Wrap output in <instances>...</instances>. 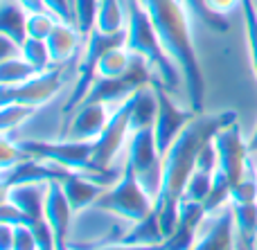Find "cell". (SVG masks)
I'll use <instances>...</instances> for the list:
<instances>
[{
  "mask_svg": "<svg viewBox=\"0 0 257 250\" xmlns=\"http://www.w3.org/2000/svg\"><path fill=\"white\" fill-rule=\"evenodd\" d=\"M208 212H205L203 203H192L181 201L178 203V221L174 232L165 239L163 250H190L196 241V234L201 230V223L205 221Z\"/></svg>",
  "mask_w": 257,
  "mask_h": 250,
  "instance_id": "14",
  "label": "cell"
},
{
  "mask_svg": "<svg viewBox=\"0 0 257 250\" xmlns=\"http://www.w3.org/2000/svg\"><path fill=\"white\" fill-rule=\"evenodd\" d=\"M14 248L12 250H39L36 234L30 225H14Z\"/></svg>",
  "mask_w": 257,
  "mask_h": 250,
  "instance_id": "36",
  "label": "cell"
},
{
  "mask_svg": "<svg viewBox=\"0 0 257 250\" xmlns=\"http://www.w3.org/2000/svg\"><path fill=\"white\" fill-rule=\"evenodd\" d=\"M126 48L133 54L142 57L156 70V77L163 81V86L169 93H176L181 88V81L185 84L178 66L169 59V54L163 50L160 39L156 34V27L151 23L147 9L140 0H126Z\"/></svg>",
  "mask_w": 257,
  "mask_h": 250,
  "instance_id": "3",
  "label": "cell"
},
{
  "mask_svg": "<svg viewBox=\"0 0 257 250\" xmlns=\"http://www.w3.org/2000/svg\"><path fill=\"white\" fill-rule=\"evenodd\" d=\"M230 203L232 205H248V203H257V178L248 176L241 180L239 185H235L230 192Z\"/></svg>",
  "mask_w": 257,
  "mask_h": 250,
  "instance_id": "34",
  "label": "cell"
},
{
  "mask_svg": "<svg viewBox=\"0 0 257 250\" xmlns=\"http://www.w3.org/2000/svg\"><path fill=\"white\" fill-rule=\"evenodd\" d=\"M230 192H232L230 180L226 178V174H223L221 169H217L214 180H212V189H210L208 198L203 201L205 212H208V214H212V212L221 210L223 205H228V203H230Z\"/></svg>",
  "mask_w": 257,
  "mask_h": 250,
  "instance_id": "28",
  "label": "cell"
},
{
  "mask_svg": "<svg viewBox=\"0 0 257 250\" xmlns=\"http://www.w3.org/2000/svg\"><path fill=\"white\" fill-rule=\"evenodd\" d=\"M95 30L115 34V32L126 30V7L122 0H99L97 12V25Z\"/></svg>",
  "mask_w": 257,
  "mask_h": 250,
  "instance_id": "23",
  "label": "cell"
},
{
  "mask_svg": "<svg viewBox=\"0 0 257 250\" xmlns=\"http://www.w3.org/2000/svg\"><path fill=\"white\" fill-rule=\"evenodd\" d=\"M39 75V70H36L34 66H32L27 59H18L12 57V59H5L3 66H0V84L3 86H18V84H25V81H30L32 77Z\"/></svg>",
  "mask_w": 257,
  "mask_h": 250,
  "instance_id": "26",
  "label": "cell"
},
{
  "mask_svg": "<svg viewBox=\"0 0 257 250\" xmlns=\"http://www.w3.org/2000/svg\"><path fill=\"white\" fill-rule=\"evenodd\" d=\"M97 205L102 210L111 212V214L120 216L124 221H142L145 216H149L156 210V198H151L145 192V187L140 185L138 176L133 174V169L126 165V169L122 171L120 180L115 183V187L106 189L102 196L97 198Z\"/></svg>",
  "mask_w": 257,
  "mask_h": 250,
  "instance_id": "4",
  "label": "cell"
},
{
  "mask_svg": "<svg viewBox=\"0 0 257 250\" xmlns=\"http://www.w3.org/2000/svg\"><path fill=\"white\" fill-rule=\"evenodd\" d=\"M156 90V97H158V117H156L154 124V133H156V144H158L160 156L165 158V153L169 151V147L174 144V140L181 135V131L185 129L187 124L192 122V117L196 115L194 111H185L181 108L176 102L172 99V93L163 86V81L156 77L151 81Z\"/></svg>",
  "mask_w": 257,
  "mask_h": 250,
  "instance_id": "9",
  "label": "cell"
},
{
  "mask_svg": "<svg viewBox=\"0 0 257 250\" xmlns=\"http://www.w3.org/2000/svg\"><path fill=\"white\" fill-rule=\"evenodd\" d=\"M136 54L126 45L111 48L97 63V77H124L131 70V63Z\"/></svg>",
  "mask_w": 257,
  "mask_h": 250,
  "instance_id": "24",
  "label": "cell"
},
{
  "mask_svg": "<svg viewBox=\"0 0 257 250\" xmlns=\"http://www.w3.org/2000/svg\"><path fill=\"white\" fill-rule=\"evenodd\" d=\"M237 122L235 111H221V113H201L194 115L192 122L181 131L169 151L163 158V185H160V194L156 198V210L160 216V225H163L165 237L174 232L178 221V203L183 198L185 185L190 176L196 169V160L199 153L223 126Z\"/></svg>",
  "mask_w": 257,
  "mask_h": 250,
  "instance_id": "1",
  "label": "cell"
},
{
  "mask_svg": "<svg viewBox=\"0 0 257 250\" xmlns=\"http://www.w3.org/2000/svg\"><path fill=\"white\" fill-rule=\"evenodd\" d=\"M72 205L68 201L63 185L59 180L48 183V194H45V219L54 232V241H68V230H70L72 219Z\"/></svg>",
  "mask_w": 257,
  "mask_h": 250,
  "instance_id": "16",
  "label": "cell"
},
{
  "mask_svg": "<svg viewBox=\"0 0 257 250\" xmlns=\"http://www.w3.org/2000/svg\"><path fill=\"white\" fill-rule=\"evenodd\" d=\"M178 3L185 7V12L190 14V18L194 23H201V25L210 27V30H214V32H228V27H230L228 18L212 12L205 0H178Z\"/></svg>",
  "mask_w": 257,
  "mask_h": 250,
  "instance_id": "25",
  "label": "cell"
},
{
  "mask_svg": "<svg viewBox=\"0 0 257 250\" xmlns=\"http://www.w3.org/2000/svg\"><path fill=\"white\" fill-rule=\"evenodd\" d=\"M14 225L0 221V250H12L14 248Z\"/></svg>",
  "mask_w": 257,
  "mask_h": 250,
  "instance_id": "38",
  "label": "cell"
},
{
  "mask_svg": "<svg viewBox=\"0 0 257 250\" xmlns=\"http://www.w3.org/2000/svg\"><path fill=\"white\" fill-rule=\"evenodd\" d=\"M72 3H75V0H70V5H72Z\"/></svg>",
  "mask_w": 257,
  "mask_h": 250,
  "instance_id": "42",
  "label": "cell"
},
{
  "mask_svg": "<svg viewBox=\"0 0 257 250\" xmlns=\"http://www.w3.org/2000/svg\"><path fill=\"white\" fill-rule=\"evenodd\" d=\"M45 194H48V183L14 185L5 189V201L14 203L32 219H45Z\"/></svg>",
  "mask_w": 257,
  "mask_h": 250,
  "instance_id": "18",
  "label": "cell"
},
{
  "mask_svg": "<svg viewBox=\"0 0 257 250\" xmlns=\"http://www.w3.org/2000/svg\"><path fill=\"white\" fill-rule=\"evenodd\" d=\"M34 111H36L34 106H25V104H7V106H3V111H0V126H3L5 135H7L14 126L21 124L23 120H27Z\"/></svg>",
  "mask_w": 257,
  "mask_h": 250,
  "instance_id": "33",
  "label": "cell"
},
{
  "mask_svg": "<svg viewBox=\"0 0 257 250\" xmlns=\"http://www.w3.org/2000/svg\"><path fill=\"white\" fill-rule=\"evenodd\" d=\"M27 16H30V12L21 7L16 0H7L3 5V12H0V32L18 48H23V43L30 39L27 36Z\"/></svg>",
  "mask_w": 257,
  "mask_h": 250,
  "instance_id": "20",
  "label": "cell"
},
{
  "mask_svg": "<svg viewBox=\"0 0 257 250\" xmlns=\"http://www.w3.org/2000/svg\"><path fill=\"white\" fill-rule=\"evenodd\" d=\"M75 171L63 165H57L52 160H41V158H25L16 162L14 167L3 169V187L9 189L14 185H30V183H52V180H63L72 176Z\"/></svg>",
  "mask_w": 257,
  "mask_h": 250,
  "instance_id": "12",
  "label": "cell"
},
{
  "mask_svg": "<svg viewBox=\"0 0 257 250\" xmlns=\"http://www.w3.org/2000/svg\"><path fill=\"white\" fill-rule=\"evenodd\" d=\"M214 174H217V171H214ZM214 174H210V171L194 169V174L190 176V180H187V185H185V192H183V198H181V201L203 203L205 198H208L210 189H212Z\"/></svg>",
  "mask_w": 257,
  "mask_h": 250,
  "instance_id": "29",
  "label": "cell"
},
{
  "mask_svg": "<svg viewBox=\"0 0 257 250\" xmlns=\"http://www.w3.org/2000/svg\"><path fill=\"white\" fill-rule=\"evenodd\" d=\"M190 250H235V212L230 203L205 216Z\"/></svg>",
  "mask_w": 257,
  "mask_h": 250,
  "instance_id": "13",
  "label": "cell"
},
{
  "mask_svg": "<svg viewBox=\"0 0 257 250\" xmlns=\"http://www.w3.org/2000/svg\"><path fill=\"white\" fill-rule=\"evenodd\" d=\"M165 239L167 237H165L163 225H160L158 210H154L149 216H145L142 221H136L133 228L128 230L120 241L128 243V246H163Z\"/></svg>",
  "mask_w": 257,
  "mask_h": 250,
  "instance_id": "22",
  "label": "cell"
},
{
  "mask_svg": "<svg viewBox=\"0 0 257 250\" xmlns=\"http://www.w3.org/2000/svg\"><path fill=\"white\" fill-rule=\"evenodd\" d=\"M21 7H25L30 14H36V12H50L48 7H45L43 0H16Z\"/></svg>",
  "mask_w": 257,
  "mask_h": 250,
  "instance_id": "40",
  "label": "cell"
},
{
  "mask_svg": "<svg viewBox=\"0 0 257 250\" xmlns=\"http://www.w3.org/2000/svg\"><path fill=\"white\" fill-rule=\"evenodd\" d=\"M205 3L212 12L221 14V16H228L235 9H241V0H205Z\"/></svg>",
  "mask_w": 257,
  "mask_h": 250,
  "instance_id": "37",
  "label": "cell"
},
{
  "mask_svg": "<svg viewBox=\"0 0 257 250\" xmlns=\"http://www.w3.org/2000/svg\"><path fill=\"white\" fill-rule=\"evenodd\" d=\"M241 16H244L250 63H253V70L257 75V7H255V0H241Z\"/></svg>",
  "mask_w": 257,
  "mask_h": 250,
  "instance_id": "30",
  "label": "cell"
},
{
  "mask_svg": "<svg viewBox=\"0 0 257 250\" xmlns=\"http://www.w3.org/2000/svg\"><path fill=\"white\" fill-rule=\"evenodd\" d=\"M214 147H217L219 156V169L226 174L230 185H239L246 178V167H248V142L241 138V129L237 122L223 126L217 135H214Z\"/></svg>",
  "mask_w": 257,
  "mask_h": 250,
  "instance_id": "10",
  "label": "cell"
},
{
  "mask_svg": "<svg viewBox=\"0 0 257 250\" xmlns=\"http://www.w3.org/2000/svg\"><path fill=\"white\" fill-rule=\"evenodd\" d=\"M63 192H66L68 201H70L72 210L79 212L84 210L90 203H97V198L104 194L102 189V176L99 174H81V171H75L72 176H68L63 180Z\"/></svg>",
  "mask_w": 257,
  "mask_h": 250,
  "instance_id": "17",
  "label": "cell"
},
{
  "mask_svg": "<svg viewBox=\"0 0 257 250\" xmlns=\"http://www.w3.org/2000/svg\"><path fill=\"white\" fill-rule=\"evenodd\" d=\"M18 142V140H16ZM18 147L32 158L52 160L57 165H63L72 171L81 174H95L93 171V151L95 140H61V142H45V140H21Z\"/></svg>",
  "mask_w": 257,
  "mask_h": 250,
  "instance_id": "6",
  "label": "cell"
},
{
  "mask_svg": "<svg viewBox=\"0 0 257 250\" xmlns=\"http://www.w3.org/2000/svg\"><path fill=\"white\" fill-rule=\"evenodd\" d=\"M255 7H257V0H255Z\"/></svg>",
  "mask_w": 257,
  "mask_h": 250,
  "instance_id": "43",
  "label": "cell"
},
{
  "mask_svg": "<svg viewBox=\"0 0 257 250\" xmlns=\"http://www.w3.org/2000/svg\"><path fill=\"white\" fill-rule=\"evenodd\" d=\"M86 41H88V45H86V54H84V59H81L79 77H77V84H75V88H72V95L68 97L66 106H63V111H66L68 115L81 106V102L86 99L90 86L95 84V79H97L99 59H102L111 48L126 45V30L115 32V34H106V32L93 30V34H90Z\"/></svg>",
  "mask_w": 257,
  "mask_h": 250,
  "instance_id": "7",
  "label": "cell"
},
{
  "mask_svg": "<svg viewBox=\"0 0 257 250\" xmlns=\"http://www.w3.org/2000/svg\"><path fill=\"white\" fill-rule=\"evenodd\" d=\"M79 36H81L79 30H77L75 25H70V23L59 21L57 25H54V30L50 32V36L45 39L54 66H61V63H66L68 59H70V54L75 52V48H77Z\"/></svg>",
  "mask_w": 257,
  "mask_h": 250,
  "instance_id": "19",
  "label": "cell"
},
{
  "mask_svg": "<svg viewBox=\"0 0 257 250\" xmlns=\"http://www.w3.org/2000/svg\"><path fill=\"white\" fill-rule=\"evenodd\" d=\"M248 153L250 156H257V126H255L253 135L248 138Z\"/></svg>",
  "mask_w": 257,
  "mask_h": 250,
  "instance_id": "41",
  "label": "cell"
},
{
  "mask_svg": "<svg viewBox=\"0 0 257 250\" xmlns=\"http://www.w3.org/2000/svg\"><path fill=\"white\" fill-rule=\"evenodd\" d=\"M108 104L102 102H84L79 108H77V115L75 120L70 122L68 126V140H97L102 135L104 126L108 122V113H106Z\"/></svg>",
  "mask_w": 257,
  "mask_h": 250,
  "instance_id": "15",
  "label": "cell"
},
{
  "mask_svg": "<svg viewBox=\"0 0 257 250\" xmlns=\"http://www.w3.org/2000/svg\"><path fill=\"white\" fill-rule=\"evenodd\" d=\"M0 156H3V169H7V167H14L16 162L30 158L21 147H18V142H12L7 135H5L3 142H0Z\"/></svg>",
  "mask_w": 257,
  "mask_h": 250,
  "instance_id": "35",
  "label": "cell"
},
{
  "mask_svg": "<svg viewBox=\"0 0 257 250\" xmlns=\"http://www.w3.org/2000/svg\"><path fill=\"white\" fill-rule=\"evenodd\" d=\"M95 250H163V246H128V243H108V246H99Z\"/></svg>",
  "mask_w": 257,
  "mask_h": 250,
  "instance_id": "39",
  "label": "cell"
},
{
  "mask_svg": "<svg viewBox=\"0 0 257 250\" xmlns=\"http://www.w3.org/2000/svg\"><path fill=\"white\" fill-rule=\"evenodd\" d=\"M72 9H75V27L84 39H88L93 34L95 25H97L99 0H75Z\"/></svg>",
  "mask_w": 257,
  "mask_h": 250,
  "instance_id": "27",
  "label": "cell"
},
{
  "mask_svg": "<svg viewBox=\"0 0 257 250\" xmlns=\"http://www.w3.org/2000/svg\"><path fill=\"white\" fill-rule=\"evenodd\" d=\"M133 113H131V133L140 129H154L158 117V97L154 86H142L133 95Z\"/></svg>",
  "mask_w": 257,
  "mask_h": 250,
  "instance_id": "21",
  "label": "cell"
},
{
  "mask_svg": "<svg viewBox=\"0 0 257 250\" xmlns=\"http://www.w3.org/2000/svg\"><path fill=\"white\" fill-rule=\"evenodd\" d=\"M61 70H45L32 77L30 81L18 86H3L0 88V104H25V106H43L45 102L54 97L61 88Z\"/></svg>",
  "mask_w": 257,
  "mask_h": 250,
  "instance_id": "11",
  "label": "cell"
},
{
  "mask_svg": "<svg viewBox=\"0 0 257 250\" xmlns=\"http://www.w3.org/2000/svg\"><path fill=\"white\" fill-rule=\"evenodd\" d=\"M59 21H61V18H57L52 12H36V14H30V16H27V36H30V39H41V41H45Z\"/></svg>",
  "mask_w": 257,
  "mask_h": 250,
  "instance_id": "32",
  "label": "cell"
},
{
  "mask_svg": "<svg viewBox=\"0 0 257 250\" xmlns=\"http://www.w3.org/2000/svg\"><path fill=\"white\" fill-rule=\"evenodd\" d=\"M140 3L154 23L163 50L178 66L183 79H185L190 108L196 115H201L205 106V81L199 59H196L194 41H192L190 14L178 0H140Z\"/></svg>",
  "mask_w": 257,
  "mask_h": 250,
  "instance_id": "2",
  "label": "cell"
},
{
  "mask_svg": "<svg viewBox=\"0 0 257 250\" xmlns=\"http://www.w3.org/2000/svg\"><path fill=\"white\" fill-rule=\"evenodd\" d=\"M133 95L122 99L120 106L111 113L102 135L95 140V151H93V171L95 174H106L108 165H111V160L115 158V153L122 149L126 135H131V113H133V102H136Z\"/></svg>",
  "mask_w": 257,
  "mask_h": 250,
  "instance_id": "8",
  "label": "cell"
},
{
  "mask_svg": "<svg viewBox=\"0 0 257 250\" xmlns=\"http://www.w3.org/2000/svg\"><path fill=\"white\" fill-rule=\"evenodd\" d=\"M126 165L138 176L140 185L151 198H158L163 185V156L156 144L154 129H140L128 135V160Z\"/></svg>",
  "mask_w": 257,
  "mask_h": 250,
  "instance_id": "5",
  "label": "cell"
},
{
  "mask_svg": "<svg viewBox=\"0 0 257 250\" xmlns=\"http://www.w3.org/2000/svg\"><path fill=\"white\" fill-rule=\"evenodd\" d=\"M21 57L27 59L32 66L36 68L39 72H45L52 63V57H50V50H48V43L41 39H27L21 48Z\"/></svg>",
  "mask_w": 257,
  "mask_h": 250,
  "instance_id": "31",
  "label": "cell"
}]
</instances>
